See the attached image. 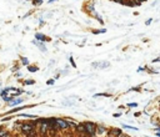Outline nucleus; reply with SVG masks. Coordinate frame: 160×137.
<instances>
[{"instance_id": "nucleus-1", "label": "nucleus", "mask_w": 160, "mask_h": 137, "mask_svg": "<svg viewBox=\"0 0 160 137\" xmlns=\"http://www.w3.org/2000/svg\"><path fill=\"white\" fill-rule=\"evenodd\" d=\"M34 131H36V122H35V120H25V121L21 122V126H20L21 135H24L26 137L31 132H34Z\"/></svg>"}, {"instance_id": "nucleus-2", "label": "nucleus", "mask_w": 160, "mask_h": 137, "mask_svg": "<svg viewBox=\"0 0 160 137\" xmlns=\"http://www.w3.org/2000/svg\"><path fill=\"white\" fill-rule=\"evenodd\" d=\"M84 128H85V133L89 137L96 136V123L91 122V121H85L83 122Z\"/></svg>"}, {"instance_id": "nucleus-3", "label": "nucleus", "mask_w": 160, "mask_h": 137, "mask_svg": "<svg viewBox=\"0 0 160 137\" xmlns=\"http://www.w3.org/2000/svg\"><path fill=\"white\" fill-rule=\"evenodd\" d=\"M55 123H56V127H58V130L59 131H68L70 128L69 126V122H68V120L66 118H61V117H55Z\"/></svg>"}, {"instance_id": "nucleus-4", "label": "nucleus", "mask_w": 160, "mask_h": 137, "mask_svg": "<svg viewBox=\"0 0 160 137\" xmlns=\"http://www.w3.org/2000/svg\"><path fill=\"white\" fill-rule=\"evenodd\" d=\"M121 133H123V131L120 128H118V127H112V128H109L106 131V135H112L114 137H119Z\"/></svg>"}, {"instance_id": "nucleus-5", "label": "nucleus", "mask_w": 160, "mask_h": 137, "mask_svg": "<svg viewBox=\"0 0 160 137\" xmlns=\"http://www.w3.org/2000/svg\"><path fill=\"white\" fill-rule=\"evenodd\" d=\"M84 10L88 13V14L93 15L95 13V7H94V3L93 1H89V3H86L85 5H84Z\"/></svg>"}, {"instance_id": "nucleus-6", "label": "nucleus", "mask_w": 160, "mask_h": 137, "mask_svg": "<svg viewBox=\"0 0 160 137\" xmlns=\"http://www.w3.org/2000/svg\"><path fill=\"white\" fill-rule=\"evenodd\" d=\"M35 105H25V106H20V107H15V108H11V110H9L6 112V115H11V114H14V112H18V111H21V110H24V108H30V107H34Z\"/></svg>"}, {"instance_id": "nucleus-7", "label": "nucleus", "mask_w": 160, "mask_h": 137, "mask_svg": "<svg viewBox=\"0 0 160 137\" xmlns=\"http://www.w3.org/2000/svg\"><path fill=\"white\" fill-rule=\"evenodd\" d=\"M24 101H25V99H24V97H16V99H13V100L9 102L8 105H9V106H16V105H20V103H23Z\"/></svg>"}, {"instance_id": "nucleus-8", "label": "nucleus", "mask_w": 160, "mask_h": 137, "mask_svg": "<svg viewBox=\"0 0 160 137\" xmlns=\"http://www.w3.org/2000/svg\"><path fill=\"white\" fill-rule=\"evenodd\" d=\"M35 40H38V41H40V43H43V41H50V39H49L48 36L43 35L40 33H36V34H35Z\"/></svg>"}, {"instance_id": "nucleus-9", "label": "nucleus", "mask_w": 160, "mask_h": 137, "mask_svg": "<svg viewBox=\"0 0 160 137\" xmlns=\"http://www.w3.org/2000/svg\"><path fill=\"white\" fill-rule=\"evenodd\" d=\"M75 132H76L78 135H86V133H85V128H84L83 122L78 123V126L75 127Z\"/></svg>"}, {"instance_id": "nucleus-10", "label": "nucleus", "mask_w": 160, "mask_h": 137, "mask_svg": "<svg viewBox=\"0 0 160 137\" xmlns=\"http://www.w3.org/2000/svg\"><path fill=\"white\" fill-rule=\"evenodd\" d=\"M106 131H108V128L104 125H96V135H103Z\"/></svg>"}, {"instance_id": "nucleus-11", "label": "nucleus", "mask_w": 160, "mask_h": 137, "mask_svg": "<svg viewBox=\"0 0 160 137\" xmlns=\"http://www.w3.org/2000/svg\"><path fill=\"white\" fill-rule=\"evenodd\" d=\"M33 44H34V45H36V46H38V47H39L43 52H46V51H48V50H46V47L44 46V44L40 43V41H38V40H33Z\"/></svg>"}, {"instance_id": "nucleus-12", "label": "nucleus", "mask_w": 160, "mask_h": 137, "mask_svg": "<svg viewBox=\"0 0 160 137\" xmlns=\"http://www.w3.org/2000/svg\"><path fill=\"white\" fill-rule=\"evenodd\" d=\"M21 122L23 121H19V120H16L13 125V130H16V131H20V126H21Z\"/></svg>"}, {"instance_id": "nucleus-13", "label": "nucleus", "mask_w": 160, "mask_h": 137, "mask_svg": "<svg viewBox=\"0 0 160 137\" xmlns=\"http://www.w3.org/2000/svg\"><path fill=\"white\" fill-rule=\"evenodd\" d=\"M109 66H110L109 61H101V62H99V69H106Z\"/></svg>"}, {"instance_id": "nucleus-14", "label": "nucleus", "mask_w": 160, "mask_h": 137, "mask_svg": "<svg viewBox=\"0 0 160 137\" xmlns=\"http://www.w3.org/2000/svg\"><path fill=\"white\" fill-rule=\"evenodd\" d=\"M121 127H123V128H125V130H134V131H138V127H134V126L126 125V123H121Z\"/></svg>"}, {"instance_id": "nucleus-15", "label": "nucleus", "mask_w": 160, "mask_h": 137, "mask_svg": "<svg viewBox=\"0 0 160 137\" xmlns=\"http://www.w3.org/2000/svg\"><path fill=\"white\" fill-rule=\"evenodd\" d=\"M28 71L29 72H36V71H39V67L35 66V65H29L28 66Z\"/></svg>"}, {"instance_id": "nucleus-16", "label": "nucleus", "mask_w": 160, "mask_h": 137, "mask_svg": "<svg viewBox=\"0 0 160 137\" xmlns=\"http://www.w3.org/2000/svg\"><path fill=\"white\" fill-rule=\"evenodd\" d=\"M68 122H69L70 128H74V130H75V127H76V126H78V122H75V121H73L71 118H68Z\"/></svg>"}, {"instance_id": "nucleus-17", "label": "nucleus", "mask_w": 160, "mask_h": 137, "mask_svg": "<svg viewBox=\"0 0 160 137\" xmlns=\"http://www.w3.org/2000/svg\"><path fill=\"white\" fill-rule=\"evenodd\" d=\"M1 99H3V100H4L5 102H8V103H9V102L13 100V97H11L10 95H3V96H1Z\"/></svg>"}, {"instance_id": "nucleus-18", "label": "nucleus", "mask_w": 160, "mask_h": 137, "mask_svg": "<svg viewBox=\"0 0 160 137\" xmlns=\"http://www.w3.org/2000/svg\"><path fill=\"white\" fill-rule=\"evenodd\" d=\"M9 135V132H8L6 128H4V127H0V137H4Z\"/></svg>"}, {"instance_id": "nucleus-19", "label": "nucleus", "mask_w": 160, "mask_h": 137, "mask_svg": "<svg viewBox=\"0 0 160 137\" xmlns=\"http://www.w3.org/2000/svg\"><path fill=\"white\" fill-rule=\"evenodd\" d=\"M20 61H21V64L24 66H29V60L26 58H24V56H20Z\"/></svg>"}, {"instance_id": "nucleus-20", "label": "nucleus", "mask_w": 160, "mask_h": 137, "mask_svg": "<svg viewBox=\"0 0 160 137\" xmlns=\"http://www.w3.org/2000/svg\"><path fill=\"white\" fill-rule=\"evenodd\" d=\"M98 96H105V97H110L112 95H110V94H106V92H101V94H95V95H94V97H98Z\"/></svg>"}, {"instance_id": "nucleus-21", "label": "nucleus", "mask_w": 160, "mask_h": 137, "mask_svg": "<svg viewBox=\"0 0 160 137\" xmlns=\"http://www.w3.org/2000/svg\"><path fill=\"white\" fill-rule=\"evenodd\" d=\"M25 85H35V80H25Z\"/></svg>"}, {"instance_id": "nucleus-22", "label": "nucleus", "mask_w": 160, "mask_h": 137, "mask_svg": "<svg viewBox=\"0 0 160 137\" xmlns=\"http://www.w3.org/2000/svg\"><path fill=\"white\" fill-rule=\"evenodd\" d=\"M31 3H33L34 5H41L43 0H31Z\"/></svg>"}, {"instance_id": "nucleus-23", "label": "nucleus", "mask_w": 160, "mask_h": 137, "mask_svg": "<svg viewBox=\"0 0 160 137\" xmlns=\"http://www.w3.org/2000/svg\"><path fill=\"white\" fill-rule=\"evenodd\" d=\"M126 106H128V107H138V103H136V102H129Z\"/></svg>"}, {"instance_id": "nucleus-24", "label": "nucleus", "mask_w": 160, "mask_h": 137, "mask_svg": "<svg viewBox=\"0 0 160 137\" xmlns=\"http://www.w3.org/2000/svg\"><path fill=\"white\" fill-rule=\"evenodd\" d=\"M55 84V80L51 79V80H48V82H46V85H49V86H53Z\"/></svg>"}, {"instance_id": "nucleus-25", "label": "nucleus", "mask_w": 160, "mask_h": 137, "mask_svg": "<svg viewBox=\"0 0 160 137\" xmlns=\"http://www.w3.org/2000/svg\"><path fill=\"white\" fill-rule=\"evenodd\" d=\"M69 61H70V64H71V66H73V67H76V64H75L74 59H73V58H69Z\"/></svg>"}, {"instance_id": "nucleus-26", "label": "nucleus", "mask_w": 160, "mask_h": 137, "mask_svg": "<svg viewBox=\"0 0 160 137\" xmlns=\"http://www.w3.org/2000/svg\"><path fill=\"white\" fill-rule=\"evenodd\" d=\"M91 67H94V69H99V62H93V64H91Z\"/></svg>"}, {"instance_id": "nucleus-27", "label": "nucleus", "mask_w": 160, "mask_h": 137, "mask_svg": "<svg viewBox=\"0 0 160 137\" xmlns=\"http://www.w3.org/2000/svg\"><path fill=\"white\" fill-rule=\"evenodd\" d=\"M144 70H146V67L141 66V67H139V69H138V72H141V71H144Z\"/></svg>"}, {"instance_id": "nucleus-28", "label": "nucleus", "mask_w": 160, "mask_h": 137, "mask_svg": "<svg viewBox=\"0 0 160 137\" xmlns=\"http://www.w3.org/2000/svg\"><path fill=\"white\" fill-rule=\"evenodd\" d=\"M151 21H153V19H148V20L145 21V24H146V25H150V24H151Z\"/></svg>"}, {"instance_id": "nucleus-29", "label": "nucleus", "mask_w": 160, "mask_h": 137, "mask_svg": "<svg viewBox=\"0 0 160 137\" xmlns=\"http://www.w3.org/2000/svg\"><path fill=\"white\" fill-rule=\"evenodd\" d=\"M119 137H130L129 136V135H126V133H124V132H123V133H121V135H120V136Z\"/></svg>"}, {"instance_id": "nucleus-30", "label": "nucleus", "mask_w": 160, "mask_h": 137, "mask_svg": "<svg viewBox=\"0 0 160 137\" xmlns=\"http://www.w3.org/2000/svg\"><path fill=\"white\" fill-rule=\"evenodd\" d=\"M114 117H120V116H121V114H120V112H118V114H114Z\"/></svg>"}, {"instance_id": "nucleus-31", "label": "nucleus", "mask_w": 160, "mask_h": 137, "mask_svg": "<svg viewBox=\"0 0 160 137\" xmlns=\"http://www.w3.org/2000/svg\"><path fill=\"white\" fill-rule=\"evenodd\" d=\"M140 115H141V112H135V114H134V116H135V117H139Z\"/></svg>"}, {"instance_id": "nucleus-32", "label": "nucleus", "mask_w": 160, "mask_h": 137, "mask_svg": "<svg viewBox=\"0 0 160 137\" xmlns=\"http://www.w3.org/2000/svg\"><path fill=\"white\" fill-rule=\"evenodd\" d=\"M13 70H19V65H18V64H16V65L14 66V69H13Z\"/></svg>"}, {"instance_id": "nucleus-33", "label": "nucleus", "mask_w": 160, "mask_h": 137, "mask_svg": "<svg viewBox=\"0 0 160 137\" xmlns=\"http://www.w3.org/2000/svg\"><path fill=\"white\" fill-rule=\"evenodd\" d=\"M39 24H40V25H43V24H44V20H43V19H40V20H39Z\"/></svg>"}, {"instance_id": "nucleus-34", "label": "nucleus", "mask_w": 160, "mask_h": 137, "mask_svg": "<svg viewBox=\"0 0 160 137\" xmlns=\"http://www.w3.org/2000/svg\"><path fill=\"white\" fill-rule=\"evenodd\" d=\"M155 131H156V132H160V126H158V127L155 128Z\"/></svg>"}, {"instance_id": "nucleus-35", "label": "nucleus", "mask_w": 160, "mask_h": 137, "mask_svg": "<svg viewBox=\"0 0 160 137\" xmlns=\"http://www.w3.org/2000/svg\"><path fill=\"white\" fill-rule=\"evenodd\" d=\"M54 1H58V0H49L48 3H49V4H51V3H54Z\"/></svg>"}, {"instance_id": "nucleus-36", "label": "nucleus", "mask_w": 160, "mask_h": 137, "mask_svg": "<svg viewBox=\"0 0 160 137\" xmlns=\"http://www.w3.org/2000/svg\"><path fill=\"white\" fill-rule=\"evenodd\" d=\"M136 1H138V3L140 4V3H143V1H146V0H136Z\"/></svg>"}, {"instance_id": "nucleus-37", "label": "nucleus", "mask_w": 160, "mask_h": 137, "mask_svg": "<svg viewBox=\"0 0 160 137\" xmlns=\"http://www.w3.org/2000/svg\"><path fill=\"white\" fill-rule=\"evenodd\" d=\"M155 135H156V136H158V137H160V132H156Z\"/></svg>"}, {"instance_id": "nucleus-38", "label": "nucleus", "mask_w": 160, "mask_h": 137, "mask_svg": "<svg viewBox=\"0 0 160 137\" xmlns=\"http://www.w3.org/2000/svg\"><path fill=\"white\" fill-rule=\"evenodd\" d=\"M4 137H11V135L9 133V135H6V136H4Z\"/></svg>"}, {"instance_id": "nucleus-39", "label": "nucleus", "mask_w": 160, "mask_h": 137, "mask_svg": "<svg viewBox=\"0 0 160 137\" xmlns=\"http://www.w3.org/2000/svg\"><path fill=\"white\" fill-rule=\"evenodd\" d=\"M106 137H114V136H112V135H106Z\"/></svg>"}]
</instances>
